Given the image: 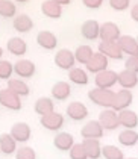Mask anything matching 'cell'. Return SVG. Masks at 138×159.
Masks as SVG:
<instances>
[{
	"mask_svg": "<svg viewBox=\"0 0 138 159\" xmlns=\"http://www.w3.org/2000/svg\"><path fill=\"white\" fill-rule=\"evenodd\" d=\"M131 18L138 23V3H135V5L132 6V9H131Z\"/></svg>",
	"mask_w": 138,
	"mask_h": 159,
	"instance_id": "obj_40",
	"label": "cell"
},
{
	"mask_svg": "<svg viewBox=\"0 0 138 159\" xmlns=\"http://www.w3.org/2000/svg\"><path fill=\"white\" fill-rule=\"evenodd\" d=\"M6 49L8 52L14 55V56H25L26 52H27V44L23 38L20 37H12L8 39V44H6Z\"/></svg>",
	"mask_w": 138,
	"mask_h": 159,
	"instance_id": "obj_20",
	"label": "cell"
},
{
	"mask_svg": "<svg viewBox=\"0 0 138 159\" xmlns=\"http://www.w3.org/2000/svg\"><path fill=\"white\" fill-rule=\"evenodd\" d=\"M125 159H138V158H125Z\"/></svg>",
	"mask_w": 138,
	"mask_h": 159,
	"instance_id": "obj_44",
	"label": "cell"
},
{
	"mask_svg": "<svg viewBox=\"0 0 138 159\" xmlns=\"http://www.w3.org/2000/svg\"><path fill=\"white\" fill-rule=\"evenodd\" d=\"M102 156L103 159H125V153L115 146H103Z\"/></svg>",
	"mask_w": 138,
	"mask_h": 159,
	"instance_id": "obj_33",
	"label": "cell"
},
{
	"mask_svg": "<svg viewBox=\"0 0 138 159\" xmlns=\"http://www.w3.org/2000/svg\"><path fill=\"white\" fill-rule=\"evenodd\" d=\"M34 111L37 112L39 117H44L47 114H50L55 111V103H53V98L50 97H39L34 105Z\"/></svg>",
	"mask_w": 138,
	"mask_h": 159,
	"instance_id": "obj_26",
	"label": "cell"
},
{
	"mask_svg": "<svg viewBox=\"0 0 138 159\" xmlns=\"http://www.w3.org/2000/svg\"><path fill=\"white\" fill-rule=\"evenodd\" d=\"M12 26L18 34H26V32L32 30L34 21H32V18H30L27 14H20V15H15V17H14Z\"/></svg>",
	"mask_w": 138,
	"mask_h": 159,
	"instance_id": "obj_24",
	"label": "cell"
},
{
	"mask_svg": "<svg viewBox=\"0 0 138 159\" xmlns=\"http://www.w3.org/2000/svg\"><path fill=\"white\" fill-rule=\"evenodd\" d=\"M88 98L91 100V103L102 106L103 109H109L113 105L114 91L111 89H102V88H93L88 93Z\"/></svg>",
	"mask_w": 138,
	"mask_h": 159,
	"instance_id": "obj_1",
	"label": "cell"
},
{
	"mask_svg": "<svg viewBox=\"0 0 138 159\" xmlns=\"http://www.w3.org/2000/svg\"><path fill=\"white\" fill-rule=\"evenodd\" d=\"M29 0H14V3H27Z\"/></svg>",
	"mask_w": 138,
	"mask_h": 159,
	"instance_id": "obj_42",
	"label": "cell"
},
{
	"mask_svg": "<svg viewBox=\"0 0 138 159\" xmlns=\"http://www.w3.org/2000/svg\"><path fill=\"white\" fill-rule=\"evenodd\" d=\"M71 96V86L64 80H58L55 85L52 86V98L58 100V102H64Z\"/></svg>",
	"mask_w": 138,
	"mask_h": 159,
	"instance_id": "obj_22",
	"label": "cell"
},
{
	"mask_svg": "<svg viewBox=\"0 0 138 159\" xmlns=\"http://www.w3.org/2000/svg\"><path fill=\"white\" fill-rule=\"evenodd\" d=\"M94 84L96 88H102V89H111L115 84H117V73L113 70H105L96 74L94 77Z\"/></svg>",
	"mask_w": 138,
	"mask_h": 159,
	"instance_id": "obj_8",
	"label": "cell"
},
{
	"mask_svg": "<svg viewBox=\"0 0 138 159\" xmlns=\"http://www.w3.org/2000/svg\"><path fill=\"white\" fill-rule=\"evenodd\" d=\"M37 43L44 50H55V47L58 46V38L50 30H41L37 35Z\"/></svg>",
	"mask_w": 138,
	"mask_h": 159,
	"instance_id": "obj_17",
	"label": "cell"
},
{
	"mask_svg": "<svg viewBox=\"0 0 138 159\" xmlns=\"http://www.w3.org/2000/svg\"><path fill=\"white\" fill-rule=\"evenodd\" d=\"M100 126L103 127V130H115L120 127L118 123V112H115L113 109H103L99 114V120Z\"/></svg>",
	"mask_w": 138,
	"mask_h": 159,
	"instance_id": "obj_5",
	"label": "cell"
},
{
	"mask_svg": "<svg viewBox=\"0 0 138 159\" xmlns=\"http://www.w3.org/2000/svg\"><path fill=\"white\" fill-rule=\"evenodd\" d=\"M17 15V5L12 0H0V17L14 18Z\"/></svg>",
	"mask_w": 138,
	"mask_h": 159,
	"instance_id": "obj_32",
	"label": "cell"
},
{
	"mask_svg": "<svg viewBox=\"0 0 138 159\" xmlns=\"http://www.w3.org/2000/svg\"><path fill=\"white\" fill-rule=\"evenodd\" d=\"M118 47L122 50L123 55H127V56H138V41L137 38L131 37V35H122L117 41Z\"/></svg>",
	"mask_w": 138,
	"mask_h": 159,
	"instance_id": "obj_11",
	"label": "cell"
},
{
	"mask_svg": "<svg viewBox=\"0 0 138 159\" xmlns=\"http://www.w3.org/2000/svg\"><path fill=\"white\" fill-rule=\"evenodd\" d=\"M2 58H3V49L0 47V61H2Z\"/></svg>",
	"mask_w": 138,
	"mask_h": 159,
	"instance_id": "obj_43",
	"label": "cell"
},
{
	"mask_svg": "<svg viewBox=\"0 0 138 159\" xmlns=\"http://www.w3.org/2000/svg\"><path fill=\"white\" fill-rule=\"evenodd\" d=\"M0 152L3 155H14L17 152V143L9 134L0 135Z\"/></svg>",
	"mask_w": 138,
	"mask_h": 159,
	"instance_id": "obj_28",
	"label": "cell"
},
{
	"mask_svg": "<svg viewBox=\"0 0 138 159\" xmlns=\"http://www.w3.org/2000/svg\"><path fill=\"white\" fill-rule=\"evenodd\" d=\"M73 53H75L76 62L84 64V65H87V62L90 61L91 56L94 55V52H93V49H91L90 46H77V49H76Z\"/></svg>",
	"mask_w": 138,
	"mask_h": 159,
	"instance_id": "obj_31",
	"label": "cell"
},
{
	"mask_svg": "<svg viewBox=\"0 0 138 159\" xmlns=\"http://www.w3.org/2000/svg\"><path fill=\"white\" fill-rule=\"evenodd\" d=\"M82 147L85 150L88 159H100L102 158V146L99 139H84Z\"/></svg>",
	"mask_w": 138,
	"mask_h": 159,
	"instance_id": "obj_23",
	"label": "cell"
},
{
	"mask_svg": "<svg viewBox=\"0 0 138 159\" xmlns=\"http://www.w3.org/2000/svg\"><path fill=\"white\" fill-rule=\"evenodd\" d=\"M85 70H88L90 73H93V74H97V73H100V71L108 70V58L103 56L99 52L94 53V55L91 56V59L87 62Z\"/></svg>",
	"mask_w": 138,
	"mask_h": 159,
	"instance_id": "obj_12",
	"label": "cell"
},
{
	"mask_svg": "<svg viewBox=\"0 0 138 159\" xmlns=\"http://www.w3.org/2000/svg\"><path fill=\"white\" fill-rule=\"evenodd\" d=\"M99 30H100V25L96 20H87L80 26V34L82 37L88 39V41H94L99 38Z\"/></svg>",
	"mask_w": 138,
	"mask_h": 159,
	"instance_id": "obj_18",
	"label": "cell"
},
{
	"mask_svg": "<svg viewBox=\"0 0 138 159\" xmlns=\"http://www.w3.org/2000/svg\"><path fill=\"white\" fill-rule=\"evenodd\" d=\"M67 117L73 121H82L88 117V108L82 102H71L67 106Z\"/></svg>",
	"mask_w": 138,
	"mask_h": 159,
	"instance_id": "obj_14",
	"label": "cell"
},
{
	"mask_svg": "<svg viewBox=\"0 0 138 159\" xmlns=\"http://www.w3.org/2000/svg\"><path fill=\"white\" fill-rule=\"evenodd\" d=\"M99 53H102L106 58H113V59H122L123 53L118 47L117 41H100L99 44Z\"/></svg>",
	"mask_w": 138,
	"mask_h": 159,
	"instance_id": "obj_15",
	"label": "cell"
},
{
	"mask_svg": "<svg viewBox=\"0 0 138 159\" xmlns=\"http://www.w3.org/2000/svg\"><path fill=\"white\" fill-rule=\"evenodd\" d=\"M80 135L84 139H100L103 136V127L97 120H91L84 124V127L80 129Z\"/></svg>",
	"mask_w": 138,
	"mask_h": 159,
	"instance_id": "obj_10",
	"label": "cell"
},
{
	"mask_svg": "<svg viewBox=\"0 0 138 159\" xmlns=\"http://www.w3.org/2000/svg\"><path fill=\"white\" fill-rule=\"evenodd\" d=\"M8 89H11L14 94H17L18 97H26L30 93V88L23 79L17 77V79H9L8 80Z\"/></svg>",
	"mask_w": 138,
	"mask_h": 159,
	"instance_id": "obj_25",
	"label": "cell"
},
{
	"mask_svg": "<svg viewBox=\"0 0 138 159\" xmlns=\"http://www.w3.org/2000/svg\"><path fill=\"white\" fill-rule=\"evenodd\" d=\"M137 41H138V37H137Z\"/></svg>",
	"mask_w": 138,
	"mask_h": 159,
	"instance_id": "obj_45",
	"label": "cell"
},
{
	"mask_svg": "<svg viewBox=\"0 0 138 159\" xmlns=\"http://www.w3.org/2000/svg\"><path fill=\"white\" fill-rule=\"evenodd\" d=\"M14 155H15V159H37L35 150L29 146H23L20 148H17V152Z\"/></svg>",
	"mask_w": 138,
	"mask_h": 159,
	"instance_id": "obj_35",
	"label": "cell"
},
{
	"mask_svg": "<svg viewBox=\"0 0 138 159\" xmlns=\"http://www.w3.org/2000/svg\"><path fill=\"white\" fill-rule=\"evenodd\" d=\"M75 144V138L73 135L68 132H58L53 138V146L61 152H68Z\"/></svg>",
	"mask_w": 138,
	"mask_h": 159,
	"instance_id": "obj_19",
	"label": "cell"
},
{
	"mask_svg": "<svg viewBox=\"0 0 138 159\" xmlns=\"http://www.w3.org/2000/svg\"><path fill=\"white\" fill-rule=\"evenodd\" d=\"M41 12L49 18H61L62 15V6L55 3L53 0H46L41 5Z\"/></svg>",
	"mask_w": 138,
	"mask_h": 159,
	"instance_id": "obj_27",
	"label": "cell"
},
{
	"mask_svg": "<svg viewBox=\"0 0 138 159\" xmlns=\"http://www.w3.org/2000/svg\"><path fill=\"white\" fill-rule=\"evenodd\" d=\"M68 79L70 82H73L76 85L85 86L88 84V73L84 68H79V67H73L71 70H68Z\"/></svg>",
	"mask_w": 138,
	"mask_h": 159,
	"instance_id": "obj_29",
	"label": "cell"
},
{
	"mask_svg": "<svg viewBox=\"0 0 138 159\" xmlns=\"http://www.w3.org/2000/svg\"><path fill=\"white\" fill-rule=\"evenodd\" d=\"M9 135L15 139V143H27L30 139V136H32V129H30V126L27 123L18 121L12 124Z\"/></svg>",
	"mask_w": 138,
	"mask_h": 159,
	"instance_id": "obj_6",
	"label": "cell"
},
{
	"mask_svg": "<svg viewBox=\"0 0 138 159\" xmlns=\"http://www.w3.org/2000/svg\"><path fill=\"white\" fill-rule=\"evenodd\" d=\"M125 70L138 74V56H129L125 62Z\"/></svg>",
	"mask_w": 138,
	"mask_h": 159,
	"instance_id": "obj_38",
	"label": "cell"
},
{
	"mask_svg": "<svg viewBox=\"0 0 138 159\" xmlns=\"http://www.w3.org/2000/svg\"><path fill=\"white\" fill-rule=\"evenodd\" d=\"M131 5V0H109V6L114 11H126Z\"/></svg>",
	"mask_w": 138,
	"mask_h": 159,
	"instance_id": "obj_37",
	"label": "cell"
},
{
	"mask_svg": "<svg viewBox=\"0 0 138 159\" xmlns=\"http://www.w3.org/2000/svg\"><path fill=\"white\" fill-rule=\"evenodd\" d=\"M118 123L125 129H135L138 126V115L132 109H123L118 112Z\"/></svg>",
	"mask_w": 138,
	"mask_h": 159,
	"instance_id": "obj_21",
	"label": "cell"
},
{
	"mask_svg": "<svg viewBox=\"0 0 138 159\" xmlns=\"http://www.w3.org/2000/svg\"><path fill=\"white\" fill-rule=\"evenodd\" d=\"M134 102V96L129 89H120L117 93H114V98H113V105L109 109L115 111V112H120L123 109H129V106L132 105Z\"/></svg>",
	"mask_w": 138,
	"mask_h": 159,
	"instance_id": "obj_2",
	"label": "cell"
},
{
	"mask_svg": "<svg viewBox=\"0 0 138 159\" xmlns=\"http://www.w3.org/2000/svg\"><path fill=\"white\" fill-rule=\"evenodd\" d=\"M68 153H70V159H88L82 147V143H75L73 147L68 150Z\"/></svg>",
	"mask_w": 138,
	"mask_h": 159,
	"instance_id": "obj_36",
	"label": "cell"
},
{
	"mask_svg": "<svg viewBox=\"0 0 138 159\" xmlns=\"http://www.w3.org/2000/svg\"><path fill=\"white\" fill-rule=\"evenodd\" d=\"M117 84L122 86V89H132L138 85V74L132 73L129 70H123L117 73Z\"/></svg>",
	"mask_w": 138,
	"mask_h": 159,
	"instance_id": "obj_16",
	"label": "cell"
},
{
	"mask_svg": "<svg viewBox=\"0 0 138 159\" xmlns=\"http://www.w3.org/2000/svg\"><path fill=\"white\" fill-rule=\"evenodd\" d=\"M118 143L125 147H134L138 143V132L134 129H126L118 134Z\"/></svg>",
	"mask_w": 138,
	"mask_h": 159,
	"instance_id": "obj_30",
	"label": "cell"
},
{
	"mask_svg": "<svg viewBox=\"0 0 138 159\" xmlns=\"http://www.w3.org/2000/svg\"><path fill=\"white\" fill-rule=\"evenodd\" d=\"M14 73V64L11 61H0V79L2 80H9Z\"/></svg>",
	"mask_w": 138,
	"mask_h": 159,
	"instance_id": "obj_34",
	"label": "cell"
},
{
	"mask_svg": "<svg viewBox=\"0 0 138 159\" xmlns=\"http://www.w3.org/2000/svg\"><path fill=\"white\" fill-rule=\"evenodd\" d=\"M55 64H56V67H59L61 70H71L76 64L75 53L68 49L58 50L56 55H55Z\"/></svg>",
	"mask_w": 138,
	"mask_h": 159,
	"instance_id": "obj_7",
	"label": "cell"
},
{
	"mask_svg": "<svg viewBox=\"0 0 138 159\" xmlns=\"http://www.w3.org/2000/svg\"><path fill=\"white\" fill-rule=\"evenodd\" d=\"M55 3H58L59 6H64V5H70V2L71 0H53Z\"/></svg>",
	"mask_w": 138,
	"mask_h": 159,
	"instance_id": "obj_41",
	"label": "cell"
},
{
	"mask_svg": "<svg viewBox=\"0 0 138 159\" xmlns=\"http://www.w3.org/2000/svg\"><path fill=\"white\" fill-rule=\"evenodd\" d=\"M82 3L88 9H99L103 5V0H82Z\"/></svg>",
	"mask_w": 138,
	"mask_h": 159,
	"instance_id": "obj_39",
	"label": "cell"
},
{
	"mask_svg": "<svg viewBox=\"0 0 138 159\" xmlns=\"http://www.w3.org/2000/svg\"><path fill=\"white\" fill-rule=\"evenodd\" d=\"M122 37L120 27L115 23H103L100 25V30H99V38L102 41H118V38Z\"/></svg>",
	"mask_w": 138,
	"mask_h": 159,
	"instance_id": "obj_13",
	"label": "cell"
},
{
	"mask_svg": "<svg viewBox=\"0 0 138 159\" xmlns=\"http://www.w3.org/2000/svg\"><path fill=\"white\" fill-rule=\"evenodd\" d=\"M0 105L9 111H20L21 106H23L21 105V97L14 94L12 91L8 89V88L0 89Z\"/></svg>",
	"mask_w": 138,
	"mask_h": 159,
	"instance_id": "obj_4",
	"label": "cell"
},
{
	"mask_svg": "<svg viewBox=\"0 0 138 159\" xmlns=\"http://www.w3.org/2000/svg\"><path fill=\"white\" fill-rule=\"evenodd\" d=\"M37 71V65L29 59H20L14 64V73L20 79H29Z\"/></svg>",
	"mask_w": 138,
	"mask_h": 159,
	"instance_id": "obj_9",
	"label": "cell"
},
{
	"mask_svg": "<svg viewBox=\"0 0 138 159\" xmlns=\"http://www.w3.org/2000/svg\"><path fill=\"white\" fill-rule=\"evenodd\" d=\"M64 121H65V120H64L62 114L55 112V111L39 118V124H41L44 129H47V130H53V132L61 130V129H62V126H64Z\"/></svg>",
	"mask_w": 138,
	"mask_h": 159,
	"instance_id": "obj_3",
	"label": "cell"
}]
</instances>
